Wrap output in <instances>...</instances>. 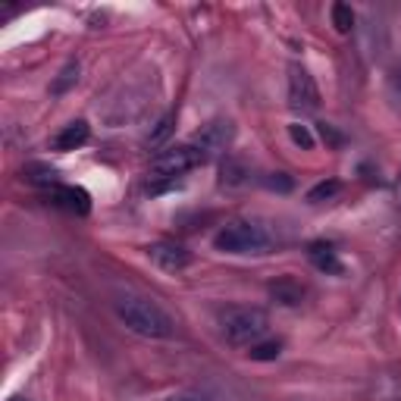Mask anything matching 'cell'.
<instances>
[{"mask_svg":"<svg viewBox=\"0 0 401 401\" xmlns=\"http://www.w3.org/2000/svg\"><path fill=\"white\" fill-rule=\"evenodd\" d=\"M116 317L126 323V329H132L135 335L144 339H170L176 333V320L164 311V307L142 295H119L113 301Z\"/></svg>","mask_w":401,"mask_h":401,"instance_id":"cell-1","label":"cell"},{"mask_svg":"<svg viewBox=\"0 0 401 401\" xmlns=\"http://www.w3.org/2000/svg\"><path fill=\"white\" fill-rule=\"evenodd\" d=\"M214 245L226 254H270L276 245V232L260 220H232L216 232Z\"/></svg>","mask_w":401,"mask_h":401,"instance_id":"cell-2","label":"cell"},{"mask_svg":"<svg viewBox=\"0 0 401 401\" xmlns=\"http://www.w3.org/2000/svg\"><path fill=\"white\" fill-rule=\"evenodd\" d=\"M270 320L260 307H226L220 313V329H223V339L229 345H254L260 335L267 333Z\"/></svg>","mask_w":401,"mask_h":401,"instance_id":"cell-3","label":"cell"},{"mask_svg":"<svg viewBox=\"0 0 401 401\" xmlns=\"http://www.w3.org/2000/svg\"><path fill=\"white\" fill-rule=\"evenodd\" d=\"M204 160H207V157L200 154L192 142H188V144H176V148L160 151V154L151 160V172H154L157 179H176V176H182V172L200 166Z\"/></svg>","mask_w":401,"mask_h":401,"instance_id":"cell-4","label":"cell"},{"mask_svg":"<svg viewBox=\"0 0 401 401\" xmlns=\"http://www.w3.org/2000/svg\"><path fill=\"white\" fill-rule=\"evenodd\" d=\"M235 142V126L232 119H210L207 126H200L198 132L192 135V144L200 151L204 157H220L232 148Z\"/></svg>","mask_w":401,"mask_h":401,"instance_id":"cell-5","label":"cell"},{"mask_svg":"<svg viewBox=\"0 0 401 401\" xmlns=\"http://www.w3.org/2000/svg\"><path fill=\"white\" fill-rule=\"evenodd\" d=\"M289 104L301 113H313L320 107V88L313 82V75L305 66H292L289 69Z\"/></svg>","mask_w":401,"mask_h":401,"instance_id":"cell-6","label":"cell"},{"mask_svg":"<svg viewBox=\"0 0 401 401\" xmlns=\"http://www.w3.org/2000/svg\"><path fill=\"white\" fill-rule=\"evenodd\" d=\"M148 257L164 273H179V270L192 267V251L176 245V242H154V245H148Z\"/></svg>","mask_w":401,"mask_h":401,"instance_id":"cell-7","label":"cell"},{"mask_svg":"<svg viewBox=\"0 0 401 401\" xmlns=\"http://www.w3.org/2000/svg\"><path fill=\"white\" fill-rule=\"evenodd\" d=\"M51 200L57 204V207L69 210V214H79V216H85L91 210V194L79 185H53Z\"/></svg>","mask_w":401,"mask_h":401,"instance_id":"cell-8","label":"cell"},{"mask_svg":"<svg viewBox=\"0 0 401 401\" xmlns=\"http://www.w3.org/2000/svg\"><path fill=\"white\" fill-rule=\"evenodd\" d=\"M270 298L283 307H295L305 301V285L292 279V276H279L276 283H270Z\"/></svg>","mask_w":401,"mask_h":401,"instance_id":"cell-9","label":"cell"},{"mask_svg":"<svg viewBox=\"0 0 401 401\" xmlns=\"http://www.w3.org/2000/svg\"><path fill=\"white\" fill-rule=\"evenodd\" d=\"M251 179V164L242 157H226L220 164V185L223 188H242Z\"/></svg>","mask_w":401,"mask_h":401,"instance_id":"cell-10","label":"cell"},{"mask_svg":"<svg viewBox=\"0 0 401 401\" xmlns=\"http://www.w3.org/2000/svg\"><path fill=\"white\" fill-rule=\"evenodd\" d=\"M88 135H91L88 122H85V119H75V122H69V126L53 138V148L57 151H75V148H82V144L88 142Z\"/></svg>","mask_w":401,"mask_h":401,"instance_id":"cell-11","label":"cell"},{"mask_svg":"<svg viewBox=\"0 0 401 401\" xmlns=\"http://www.w3.org/2000/svg\"><path fill=\"white\" fill-rule=\"evenodd\" d=\"M307 257H311V263L320 270V273H335V276L342 273V260L335 257V251L329 245H320V242L311 245L307 248Z\"/></svg>","mask_w":401,"mask_h":401,"instance_id":"cell-12","label":"cell"},{"mask_svg":"<svg viewBox=\"0 0 401 401\" xmlns=\"http://www.w3.org/2000/svg\"><path fill=\"white\" fill-rule=\"evenodd\" d=\"M172 129H176V113L170 110V113H164V116L157 119L154 129L144 135V144H148V148H157V144H164L166 138L172 135Z\"/></svg>","mask_w":401,"mask_h":401,"instance_id":"cell-13","label":"cell"},{"mask_svg":"<svg viewBox=\"0 0 401 401\" xmlns=\"http://www.w3.org/2000/svg\"><path fill=\"white\" fill-rule=\"evenodd\" d=\"M23 176L29 179L31 185H47V188L60 185V182H57V170H53V166H44V164H29L23 170Z\"/></svg>","mask_w":401,"mask_h":401,"instance_id":"cell-14","label":"cell"},{"mask_svg":"<svg viewBox=\"0 0 401 401\" xmlns=\"http://www.w3.org/2000/svg\"><path fill=\"white\" fill-rule=\"evenodd\" d=\"M339 192H342V182H339V179H326V182H317V185L307 192V200H311V204H320V200L335 198Z\"/></svg>","mask_w":401,"mask_h":401,"instance_id":"cell-15","label":"cell"},{"mask_svg":"<svg viewBox=\"0 0 401 401\" xmlns=\"http://www.w3.org/2000/svg\"><path fill=\"white\" fill-rule=\"evenodd\" d=\"M283 354V342H254L248 357L251 361H260V364H267V361H276V357Z\"/></svg>","mask_w":401,"mask_h":401,"instance_id":"cell-16","label":"cell"},{"mask_svg":"<svg viewBox=\"0 0 401 401\" xmlns=\"http://www.w3.org/2000/svg\"><path fill=\"white\" fill-rule=\"evenodd\" d=\"M333 25H335V31H342V35H348V31L354 29V13H351L348 3H333Z\"/></svg>","mask_w":401,"mask_h":401,"instance_id":"cell-17","label":"cell"},{"mask_svg":"<svg viewBox=\"0 0 401 401\" xmlns=\"http://www.w3.org/2000/svg\"><path fill=\"white\" fill-rule=\"evenodd\" d=\"M263 185H267L270 192L289 194L292 188H295V179H292L289 172H267V176H263Z\"/></svg>","mask_w":401,"mask_h":401,"instance_id":"cell-18","label":"cell"},{"mask_svg":"<svg viewBox=\"0 0 401 401\" xmlns=\"http://www.w3.org/2000/svg\"><path fill=\"white\" fill-rule=\"evenodd\" d=\"M75 82H79V63H66L63 73H60V79L51 85V91L53 94H63V91H66L69 85H75Z\"/></svg>","mask_w":401,"mask_h":401,"instance_id":"cell-19","label":"cell"},{"mask_svg":"<svg viewBox=\"0 0 401 401\" xmlns=\"http://www.w3.org/2000/svg\"><path fill=\"white\" fill-rule=\"evenodd\" d=\"M289 135H292V142H295L298 148H305V151L313 148V135L307 132V126H301V122H292V126H289Z\"/></svg>","mask_w":401,"mask_h":401,"instance_id":"cell-20","label":"cell"},{"mask_svg":"<svg viewBox=\"0 0 401 401\" xmlns=\"http://www.w3.org/2000/svg\"><path fill=\"white\" fill-rule=\"evenodd\" d=\"M320 135H323V142H329V144H333V148H339V144L345 142L342 135L335 132V129L329 126V122H320Z\"/></svg>","mask_w":401,"mask_h":401,"instance_id":"cell-21","label":"cell"},{"mask_svg":"<svg viewBox=\"0 0 401 401\" xmlns=\"http://www.w3.org/2000/svg\"><path fill=\"white\" fill-rule=\"evenodd\" d=\"M166 401H214L207 392H194V389H188V392H179V395H172V398H166Z\"/></svg>","mask_w":401,"mask_h":401,"instance_id":"cell-22","label":"cell"},{"mask_svg":"<svg viewBox=\"0 0 401 401\" xmlns=\"http://www.w3.org/2000/svg\"><path fill=\"white\" fill-rule=\"evenodd\" d=\"M395 200H398V207H401V176H398V182H395Z\"/></svg>","mask_w":401,"mask_h":401,"instance_id":"cell-23","label":"cell"},{"mask_svg":"<svg viewBox=\"0 0 401 401\" xmlns=\"http://www.w3.org/2000/svg\"><path fill=\"white\" fill-rule=\"evenodd\" d=\"M10 401H25V398H19V395H16V398H10Z\"/></svg>","mask_w":401,"mask_h":401,"instance_id":"cell-24","label":"cell"}]
</instances>
